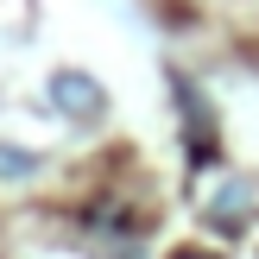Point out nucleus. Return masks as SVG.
<instances>
[{"mask_svg":"<svg viewBox=\"0 0 259 259\" xmlns=\"http://www.w3.org/2000/svg\"><path fill=\"white\" fill-rule=\"evenodd\" d=\"M32 152H13V146H0V177H32Z\"/></svg>","mask_w":259,"mask_h":259,"instance_id":"obj_2","label":"nucleus"},{"mask_svg":"<svg viewBox=\"0 0 259 259\" xmlns=\"http://www.w3.org/2000/svg\"><path fill=\"white\" fill-rule=\"evenodd\" d=\"M177 259H202V253H177Z\"/></svg>","mask_w":259,"mask_h":259,"instance_id":"obj_3","label":"nucleus"},{"mask_svg":"<svg viewBox=\"0 0 259 259\" xmlns=\"http://www.w3.org/2000/svg\"><path fill=\"white\" fill-rule=\"evenodd\" d=\"M51 89H57V95H51V101H57L63 114H101V89L89 82V76L63 70V76H57V82H51Z\"/></svg>","mask_w":259,"mask_h":259,"instance_id":"obj_1","label":"nucleus"}]
</instances>
